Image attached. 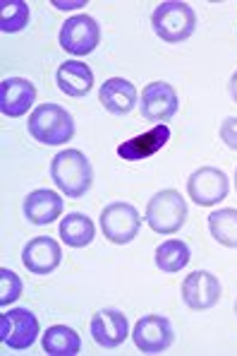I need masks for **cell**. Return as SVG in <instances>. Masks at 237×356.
Wrapping results in <instances>:
<instances>
[{
  "label": "cell",
  "mask_w": 237,
  "mask_h": 356,
  "mask_svg": "<svg viewBox=\"0 0 237 356\" xmlns=\"http://www.w3.org/2000/svg\"><path fill=\"white\" fill-rule=\"evenodd\" d=\"M51 178L65 197H84L94 183L91 161L79 149H62L51 161Z\"/></svg>",
  "instance_id": "6da1fadb"
},
{
  "label": "cell",
  "mask_w": 237,
  "mask_h": 356,
  "mask_svg": "<svg viewBox=\"0 0 237 356\" xmlns=\"http://www.w3.org/2000/svg\"><path fill=\"white\" fill-rule=\"evenodd\" d=\"M151 29L166 44H182L197 29V13L180 0H166L151 13Z\"/></svg>",
  "instance_id": "7a4b0ae2"
},
{
  "label": "cell",
  "mask_w": 237,
  "mask_h": 356,
  "mask_svg": "<svg viewBox=\"0 0 237 356\" xmlns=\"http://www.w3.org/2000/svg\"><path fill=\"white\" fill-rule=\"evenodd\" d=\"M29 133L41 145H65L75 138V120L58 104H41L29 116Z\"/></svg>",
  "instance_id": "3957f363"
},
{
  "label": "cell",
  "mask_w": 237,
  "mask_h": 356,
  "mask_svg": "<svg viewBox=\"0 0 237 356\" xmlns=\"http://www.w3.org/2000/svg\"><path fill=\"white\" fill-rule=\"evenodd\" d=\"M146 224L161 236H170L177 234L187 222V202L177 191L168 188V191L156 193L146 205Z\"/></svg>",
  "instance_id": "277c9868"
},
{
  "label": "cell",
  "mask_w": 237,
  "mask_h": 356,
  "mask_svg": "<svg viewBox=\"0 0 237 356\" xmlns=\"http://www.w3.org/2000/svg\"><path fill=\"white\" fill-rule=\"evenodd\" d=\"M41 332L39 318L26 308H12L0 316V342L15 352H24Z\"/></svg>",
  "instance_id": "5b68a950"
},
{
  "label": "cell",
  "mask_w": 237,
  "mask_h": 356,
  "mask_svg": "<svg viewBox=\"0 0 237 356\" xmlns=\"http://www.w3.org/2000/svg\"><path fill=\"white\" fill-rule=\"evenodd\" d=\"M62 51L72 56H89L96 51L98 41H101V27L91 15H75L60 27L58 34Z\"/></svg>",
  "instance_id": "8992f818"
},
{
  "label": "cell",
  "mask_w": 237,
  "mask_h": 356,
  "mask_svg": "<svg viewBox=\"0 0 237 356\" xmlns=\"http://www.w3.org/2000/svg\"><path fill=\"white\" fill-rule=\"evenodd\" d=\"M141 229V214L137 212L134 205L130 202H113V205L103 207L101 212V232L110 243L125 245Z\"/></svg>",
  "instance_id": "52a82bcc"
},
{
  "label": "cell",
  "mask_w": 237,
  "mask_h": 356,
  "mask_svg": "<svg viewBox=\"0 0 237 356\" xmlns=\"http://www.w3.org/2000/svg\"><path fill=\"white\" fill-rule=\"evenodd\" d=\"M230 193L228 176L216 166H202L187 178V195L199 207H213Z\"/></svg>",
  "instance_id": "ba28073f"
},
{
  "label": "cell",
  "mask_w": 237,
  "mask_h": 356,
  "mask_svg": "<svg viewBox=\"0 0 237 356\" xmlns=\"http://www.w3.org/2000/svg\"><path fill=\"white\" fill-rule=\"evenodd\" d=\"M177 108H180V99H177L175 87L168 85V82H163V80L149 82V85L141 89L139 111L144 120H151V123L161 125L175 116Z\"/></svg>",
  "instance_id": "9c48e42d"
},
{
  "label": "cell",
  "mask_w": 237,
  "mask_h": 356,
  "mask_svg": "<svg viewBox=\"0 0 237 356\" xmlns=\"http://www.w3.org/2000/svg\"><path fill=\"white\" fill-rule=\"evenodd\" d=\"M132 339H134V347L144 354H163L170 349L173 339H175V332H173V325L166 316H158V313H151V316H144L137 321L134 330H132Z\"/></svg>",
  "instance_id": "30bf717a"
},
{
  "label": "cell",
  "mask_w": 237,
  "mask_h": 356,
  "mask_svg": "<svg viewBox=\"0 0 237 356\" xmlns=\"http://www.w3.org/2000/svg\"><path fill=\"white\" fill-rule=\"evenodd\" d=\"M220 282L209 270H197L184 277L182 282V301L192 311H209L220 301Z\"/></svg>",
  "instance_id": "8fae6325"
},
{
  "label": "cell",
  "mask_w": 237,
  "mask_h": 356,
  "mask_svg": "<svg viewBox=\"0 0 237 356\" xmlns=\"http://www.w3.org/2000/svg\"><path fill=\"white\" fill-rule=\"evenodd\" d=\"M22 263L31 275H53L62 263V248L55 238L51 236H36L24 245Z\"/></svg>",
  "instance_id": "7c38bea8"
},
{
  "label": "cell",
  "mask_w": 237,
  "mask_h": 356,
  "mask_svg": "<svg viewBox=\"0 0 237 356\" xmlns=\"http://www.w3.org/2000/svg\"><path fill=\"white\" fill-rule=\"evenodd\" d=\"M89 330H91V337L98 347L118 349L120 344L128 339L130 323H128V318H125V313L115 311V308H103V311L94 313Z\"/></svg>",
  "instance_id": "4fadbf2b"
},
{
  "label": "cell",
  "mask_w": 237,
  "mask_h": 356,
  "mask_svg": "<svg viewBox=\"0 0 237 356\" xmlns=\"http://www.w3.org/2000/svg\"><path fill=\"white\" fill-rule=\"evenodd\" d=\"M36 102V87L24 77H5L0 82V111L5 118H22Z\"/></svg>",
  "instance_id": "5bb4252c"
},
{
  "label": "cell",
  "mask_w": 237,
  "mask_h": 356,
  "mask_svg": "<svg viewBox=\"0 0 237 356\" xmlns=\"http://www.w3.org/2000/svg\"><path fill=\"white\" fill-rule=\"evenodd\" d=\"M168 140H170V128H168V123L154 125V128L146 130V133H141V135H137V138L125 140L123 145H118V156L125 161L149 159V156H154L156 152H161L166 147Z\"/></svg>",
  "instance_id": "9a60e30c"
},
{
  "label": "cell",
  "mask_w": 237,
  "mask_h": 356,
  "mask_svg": "<svg viewBox=\"0 0 237 356\" xmlns=\"http://www.w3.org/2000/svg\"><path fill=\"white\" fill-rule=\"evenodd\" d=\"M98 102L113 116H128V113L134 111L137 102H139V92L125 77H110L98 89Z\"/></svg>",
  "instance_id": "2e32d148"
},
{
  "label": "cell",
  "mask_w": 237,
  "mask_h": 356,
  "mask_svg": "<svg viewBox=\"0 0 237 356\" xmlns=\"http://www.w3.org/2000/svg\"><path fill=\"white\" fill-rule=\"evenodd\" d=\"M22 209H24V217L29 219L31 224L46 227V224H53L62 214V197L58 195L55 191L39 188V191H31L29 195L24 197Z\"/></svg>",
  "instance_id": "e0dca14e"
},
{
  "label": "cell",
  "mask_w": 237,
  "mask_h": 356,
  "mask_svg": "<svg viewBox=\"0 0 237 356\" xmlns=\"http://www.w3.org/2000/svg\"><path fill=\"white\" fill-rule=\"evenodd\" d=\"M55 82H58V89L62 94L72 99H82L91 92L94 87V72L87 63L82 60H67L58 67L55 72Z\"/></svg>",
  "instance_id": "ac0fdd59"
},
{
  "label": "cell",
  "mask_w": 237,
  "mask_h": 356,
  "mask_svg": "<svg viewBox=\"0 0 237 356\" xmlns=\"http://www.w3.org/2000/svg\"><path fill=\"white\" fill-rule=\"evenodd\" d=\"M96 236V227L94 222L82 212H72L67 217H62L60 222V238L65 241V245L70 248H84Z\"/></svg>",
  "instance_id": "d6986e66"
},
{
  "label": "cell",
  "mask_w": 237,
  "mask_h": 356,
  "mask_svg": "<svg viewBox=\"0 0 237 356\" xmlns=\"http://www.w3.org/2000/svg\"><path fill=\"white\" fill-rule=\"evenodd\" d=\"M44 352L51 356H77L82 352V339L72 327L51 325L44 332Z\"/></svg>",
  "instance_id": "ffe728a7"
},
{
  "label": "cell",
  "mask_w": 237,
  "mask_h": 356,
  "mask_svg": "<svg viewBox=\"0 0 237 356\" xmlns=\"http://www.w3.org/2000/svg\"><path fill=\"white\" fill-rule=\"evenodd\" d=\"M189 245L184 243L180 238H170L166 243H161L156 248V255H154V263L161 272H168V275H175V272L184 270L189 265Z\"/></svg>",
  "instance_id": "44dd1931"
},
{
  "label": "cell",
  "mask_w": 237,
  "mask_h": 356,
  "mask_svg": "<svg viewBox=\"0 0 237 356\" xmlns=\"http://www.w3.org/2000/svg\"><path fill=\"white\" fill-rule=\"evenodd\" d=\"M209 232L225 248H237V209L223 207L209 214Z\"/></svg>",
  "instance_id": "7402d4cb"
},
{
  "label": "cell",
  "mask_w": 237,
  "mask_h": 356,
  "mask_svg": "<svg viewBox=\"0 0 237 356\" xmlns=\"http://www.w3.org/2000/svg\"><path fill=\"white\" fill-rule=\"evenodd\" d=\"M29 24V5L24 0H5L0 15V29L5 34H17Z\"/></svg>",
  "instance_id": "603a6c76"
},
{
  "label": "cell",
  "mask_w": 237,
  "mask_h": 356,
  "mask_svg": "<svg viewBox=\"0 0 237 356\" xmlns=\"http://www.w3.org/2000/svg\"><path fill=\"white\" fill-rule=\"evenodd\" d=\"M22 296V280L8 267H0V306L8 308Z\"/></svg>",
  "instance_id": "cb8c5ba5"
},
{
  "label": "cell",
  "mask_w": 237,
  "mask_h": 356,
  "mask_svg": "<svg viewBox=\"0 0 237 356\" xmlns=\"http://www.w3.org/2000/svg\"><path fill=\"white\" fill-rule=\"evenodd\" d=\"M220 140L225 143V147L237 152V118L230 116L220 123Z\"/></svg>",
  "instance_id": "d4e9b609"
},
{
  "label": "cell",
  "mask_w": 237,
  "mask_h": 356,
  "mask_svg": "<svg viewBox=\"0 0 237 356\" xmlns=\"http://www.w3.org/2000/svg\"><path fill=\"white\" fill-rule=\"evenodd\" d=\"M228 89H230V97H233V102L237 104V70L233 72V77H230Z\"/></svg>",
  "instance_id": "484cf974"
},
{
  "label": "cell",
  "mask_w": 237,
  "mask_h": 356,
  "mask_svg": "<svg viewBox=\"0 0 237 356\" xmlns=\"http://www.w3.org/2000/svg\"><path fill=\"white\" fill-rule=\"evenodd\" d=\"M55 5L58 10H72V8H79V5H84L82 0H79V3H53Z\"/></svg>",
  "instance_id": "4316f807"
},
{
  "label": "cell",
  "mask_w": 237,
  "mask_h": 356,
  "mask_svg": "<svg viewBox=\"0 0 237 356\" xmlns=\"http://www.w3.org/2000/svg\"><path fill=\"white\" fill-rule=\"evenodd\" d=\"M235 188H237V169H235Z\"/></svg>",
  "instance_id": "83f0119b"
},
{
  "label": "cell",
  "mask_w": 237,
  "mask_h": 356,
  "mask_svg": "<svg viewBox=\"0 0 237 356\" xmlns=\"http://www.w3.org/2000/svg\"><path fill=\"white\" fill-rule=\"evenodd\" d=\"M235 313H237V301H235Z\"/></svg>",
  "instance_id": "f1b7e54d"
}]
</instances>
